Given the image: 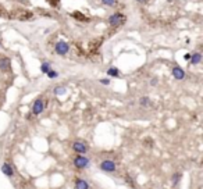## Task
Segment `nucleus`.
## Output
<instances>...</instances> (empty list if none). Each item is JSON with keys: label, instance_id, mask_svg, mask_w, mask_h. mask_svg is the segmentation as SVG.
I'll use <instances>...</instances> for the list:
<instances>
[{"label": "nucleus", "instance_id": "nucleus-15", "mask_svg": "<svg viewBox=\"0 0 203 189\" xmlns=\"http://www.w3.org/2000/svg\"><path fill=\"white\" fill-rule=\"evenodd\" d=\"M181 177H182V174H181V173H175L173 177H171V179H173V186H177L178 184H180Z\"/></svg>", "mask_w": 203, "mask_h": 189}, {"label": "nucleus", "instance_id": "nucleus-4", "mask_svg": "<svg viewBox=\"0 0 203 189\" xmlns=\"http://www.w3.org/2000/svg\"><path fill=\"white\" fill-rule=\"evenodd\" d=\"M99 167H100V170L102 171H105V173H114L115 170H117L115 163L112 161V160H103Z\"/></svg>", "mask_w": 203, "mask_h": 189}, {"label": "nucleus", "instance_id": "nucleus-7", "mask_svg": "<svg viewBox=\"0 0 203 189\" xmlns=\"http://www.w3.org/2000/svg\"><path fill=\"white\" fill-rule=\"evenodd\" d=\"M173 77L177 79V81H182V79L185 78V71H184V68H181L178 65L173 67Z\"/></svg>", "mask_w": 203, "mask_h": 189}, {"label": "nucleus", "instance_id": "nucleus-9", "mask_svg": "<svg viewBox=\"0 0 203 189\" xmlns=\"http://www.w3.org/2000/svg\"><path fill=\"white\" fill-rule=\"evenodd\" d=\"M75 189H89V184L82 178H75Z\"/></svg>", "mask_w": 203, "mask_h": 189}, {"label": "nucleus", "instance_id": "nucleus-11", "mask_svg": "<svg viewBox=\"0 0 203 189\" xmlns=\"http://www.w3.org/2000/svg\"><path fill=\"white\" fill-rule=\"evenodd\" d=\"M10 68V59L9 57H2L0 59V70H9Z\"/></svg>", "mask_w": 203, "mask_h": 189}, {"label": "nucleus", "instance_id": "nucleus-8", "mask_svg": "<svg viewBox=\"0 0 203 189\" xmlns=\"http://www.w3.org/2000/svg\"><path fill=\"white\" fill-rule=\"evenodd\" d=\"M2 173H3L6 177H9V178H13L14 177L13 166H11L10 163H3V166H2Z\"/></svg>", "mask_w": 203, "mask_h": 189}, {"label": "nucleus", "instance_id": "nucleus-20", "mask_svg": "<svg viewBox=\"0 0 203 189\" xmlns=\"http://www.w3.org/2000/svg\"><path fill=\"white\" fill-rule=\"evenodd\" d=\"M125 181H127V182L129 184V185H131V186H135V184L132 182V178H131V177H129V175H127V177H125Z\"/></svg>", "mask_w": 203, "mask_h": 189}, {"label": "nucleus", "instance_id": "nucleus-18", "mask_svg": "<svg viewBox=\"0 0 203 189\" xmlns=\"http://www.w3.org/2000/svg\"><path fill=\"white\" fill-rule=\"evenodd\" d=\"M102 3L105 4V6H108V7H114L117 4V0H102Z\"/></svg>", "mask_w": 203, "mask_h": 189}, {"label": "nucleus", "instance_id": "nucleus-12", "mask_svg": "<svg viewBox=\"0 0 203 189\" xmlns=\"http://www.w3.org/2000/svg\"><path fill=\"white\" fill-rule=\"evenodd\" d=\"M53 92H54V94H66L67 93V88L66 86H61V85H57V86H54V89H53Z\"/></svg>", "mask_w": 203, "mask_h": 189}, {"label": "nucleus", "instance_id": "nucleus-6", "mask_svg": "<svg viewBox=\"0 0 203 189\" xmlns=\"http://www.w3.org/2000/svg\"><path fill=\"white\" fill-rule=\"evenodd\" d=\"M43 108H45V101H43L42 99H36V100L33 101V105H32V110H31V114L39 115L40 113L43 111Z\"/></svg>", "mask_w": 203, "mask_h": 189}, {"label": "nucleus", "instance_id": "nucleus-24", "mask_svg": "<svg viewBox=\"0 0 203 189\" xmlns=\"http://www.w3.org/2000/svg\"><path fill=\"white\" fill-rule=\"evenodd\" d=\"M136 2H139L141 4H146L147 2H149V0H136Z\"/></svg>", "mask_w": 203, "mask_h": 189}, {"label": "nucleus", "instance_id": "nucleus-2", "mask_svg": "<svg viewBox=\"0 0 203 189\" xmlns=\"http://www.w3.org/2000/svg\"><path fill=\"white\" fill-rule=\"evenodd\" d=\"M89 159L85 156V154H77L75 157H74V160H72V164H74V167L78 170H84L86 168V167L89 166Z\"/></svg>", "mask_w": 203, "mask_h": 189}, {"label": "nucleus", "instance_id": "nucleus-19", "mask_svg": "<svg viewBox=\"0 0 203 189\" xmlns=\"http://www.w3.org/2000/svg\"><path fill=\"white\" fill-rule=\"evenodd\" d=\"M72 15L75 17L77 20H82V21H86V20H88V18H86V17H84L82 14H78V11H75V13L72 14Z\"/></svg>", "mask_w": 203, "mask_h": 189}, {"label": "nucleus", "instance_id": "nucleus-17", "mask_svg": "<svg viewBox=\"0 0 203 189\" xmlns=\"http://www.w3.org/2000/svg\"><path fill=\"white\" fill-rule=\"evenodd\" d=\"M49 70H52V65H50V63H42V65H40V71H42L43 74H46Z\"/></svg>", "mask_w": 203, "mask_h": 189}, {"label": "nucleus", "instance_id": "nucleus-16", "mask_svg": "<svg viewBox=\"0 0 203 189\" xmlns=\"http://www.w3.org/2000/svg\"><path fill=\"white\" fill-rule=\"evenodd\" d=\"M46 75H47V78L49 79H56L57 77H59V72L54 71V70H49V71L46 72Z\"/></svg>", "mask_w": 203, "mask_h": 189}, {"label": "nucleus", "instance_id": "nucleus-13", "mask_svg": "<svg viewBox=\"0 0 203 189\" xmlns=\"http://www.w3.org/2000/svg\"><path fill=\"white\" fill-rule=\"evenodd\" d=\"M107 75L108 77H114V78H117V77H120V71H118V68H115V67H112V68L107 70Z\"/></svg>", "mask_w": 203, "mask_h": 189}, {"label": "nucleus", "instance_id": "nucleus-10", "mask_svg": "<svg viewBox=\"0 0 203 189\" xmlns=\"http://www.w3.org/2000/svg\"><path fill=\"white\" fill-rule=\"evenodd\" d=\"M189 61H191V64H192V65H198L200 61H202V54H200L199 52H196V53H193V54H191Z\"/></svg>", "mask_w": 203, "mask_h": 189}, {"label": "nucleus", "instance_id": "nucleus-14", "mask_svg": "<svg viewBox=\"0 0 203 189\" xmlns=\"http://www.w3.org/2000/svg\"><path fill=\"white\" fill-rule=\"evenodd\" d=\"M139 105H141L142 107H147V106H150V99L147 98V96H142V98L139 99Z\"/></svg>", "mask_w": 203, "mask_h": 189}, {"label": "nucleus", "instance_id": "nucleus-21", "mask_svg": "<svg viewBox=\"0 0 203 189\" xmlns=\"http://www.w3.org/2000/svg\"><path fill=\"white\" fill-rule=\"evenodd\" d=\"M100 84L102 85H110V79H108V78H103V79H100Z\"/></svg>", "mask_w": 203, "mask_h": 189}, {"label": "nucleus", "instance_id": "nucleus-5", "mask_svg": "<svg viewBox=\"0 0 203 189\" xmlns=\"http://www.w3.org/2000/svg\"><path fill=\"white\" fill-rule=\"evenodd\" d=\"M72 150L75 152L77 154H85L88 152V146H86L85 142H82V140H77L72 143Z\"/></svg>", "mask_w": 203, "mask_h": 189}, {"label": "nucleus", "instance_id": "nucleus-3", "mask_svg": "<svg viewBox=\"0 0 203 189\" xmlns=\"http://www.w3.org/2000/svg\"><path fill=\"white\" fill-rule=\"evenodd\" d=\"M54 50L60 56H67L70 52V45L67 42H64V40H59L56 43V46H54Z\"/></svg>", "mask_w": 203, "mask_h": 189}, {"label": "nucleus", "instance_id": "nucleus-22", "mask_svg": "<svg viewBox=\"0 0 203 189\" xmlns=\"http://www.w3.org/2000/svg\"><path fill=\"white\" fill-rule=\"evenodd\" d=\"M150 85H152V86H156V85H157V79L153 78V79L150 81Z\"/></svg>", "mask_w": 203, "mask_h": 189}, {"label": "nucleus", "instance_id": "nucleus-23", "mask_svg": "<svg viewBox=\"0 0 203 189\" xmlns=\"http://www.w3.org/2000/svg\"><path fill=\"white\" fill-rule=\"evenodd\" d=\"M184 59L187 60V61H189V59H191V54H189V53H187V54L184 56Z\"/></svg>", "mask_w": 203, "mask_h": 189}, {"label": "nucleus", "instance_id": "nucleus-1", "mask_svg": "<svg viewBox=\"0 0 203 189\" xmlns=\"http://www.w3.org/2000/svg\"><path fill=\"white\" fill-rule=\"evenodd\" d=\"M127 21V17L122 13H114L108 17V24L110 26H121L122 24H125Z\"/></svg>", "mask_w": 203, "mask_h": 189}]
</instances>
